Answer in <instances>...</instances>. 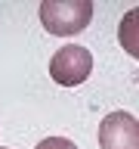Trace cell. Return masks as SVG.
Segmentation results:
<instances>
[{"instance_id":"1","label":"cell","mask_w":139,"mask_h":149,"mask_svg":"<svg viewBox=\"0 0 139 149\" xmlns=\"http://www.w3.org/2000/svg\"><path fill=\"white\" fill-rule=\"evenodd\" d=\"M37 16L43 28L56 37H71L81 34L93 19V3L90 0H46L37 6Z\"/></svg>"},{"instance_id":"2","label":"cell","mask_w":139,"mask_h":149,"mask_svg":"<svg viewBox=\"0 0 139 149\" xmlns=\"http://www.w3.org/2000/svg\"><path fill=\"white\" fill-rule=\"evenodd\" d=\"M93 74V53L81 44L59 47L50 59V78L62 87H81Z\"/></svg>"},{"instance_id":"3","label":"cell","mask_w":139,"mask_h":149,"mask_svg":"<svg viewBox=\"0 0 139 149\" xmlns=\"http://www.w3.org/2000/svg\"><path fill=\"white\" fill-rule=\"evenodd\" d=\"M99 149H139L136 115H130L124 109L108 112L99 124Z\"/></svg>"},{"instance_id":"4","label":"cell","mask_w":139,"mask_h":149,"mask_svg":"<svg viewBox=\"0 0 139 149\" xmlns=\"http://www.w3.org/2000/svg\"><path fill=\"white\" fill-rule=\"evenodd\" d=\"M34 149H77V143H71L68 137H46V140H40Z\"/></svg>"},{"instance_id":"5","label":"cell","mask_w":139,"mask_h":149,"mask_svg":"<svg viewBox=\"0 0 139 149\" xmlns=\"http://www.w3.org/2000/svg\"><path fill=\"white\" fill-rule=\"evenodd\" d=\"M0 149H9V146H0Z\"/></svg>"}]
</instances>
